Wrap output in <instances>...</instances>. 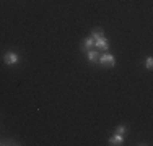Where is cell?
<instances>
[{"instance_id":"6da1fadb","label":"cell","mask_w":153,"mask_h":146,"mask_svg":"<svg viewBox=\"0 0 153 146\" xmlns=\"http://www.w3.org/2000/svg\"><path fill=\"white\" fill-rule=\"evenodd\" d=\"M98 62H100L101 65H103V67H114L116 65V57L112 55V54H108V52H104L103 55H101L100 58H98Z\"/></svg>"},{"instance_id":"7a4b0ae2","label":"cell","mask_w":153,"mask_h":146,"mask_svg":"<svg viewBox=\"0 0 153 146\" xmlns=\"http://www.w3.org/2000/svg\"><path fill=\"white\" fill-rule=\"evenodd\" d=\"M94 49L100 50V52H108L109 42H108L106 36H103V38H100V39H94Z\"/></svg>"},{"instance_id":"3957f363","label":"cell","mask_w":153,"mask_h":146,"mask_svg":"<svg viewBox=\"0 0 153 146\" xmlns=\"http://www.w3.org/2000/svg\"><path fill=\"white\" fill-rule=\"evenodd\" d=\"M3 62H5V65H16L18 62H20V57H18L16 52H7L5 55H3Z\"/></svg>"},{"instance_id":"277c9868","label":"cell","mask_w":153,"mask_h":146,"mask_svg":"<svg viewBox=\"0 0 153 146\" xmlns=\"http://www.w3.org/2000/svg\"><path fill=\"white\" fill-rule=\"evenodd\" d=\"M93 47H94V41L91 38L83 39V42H82V50H83V52H88V50L93 49Z\"/></svg>"},{"instance_id":"5b68a950","label":"cell","mask_w":153,"mask_h":146,"mask_svg":"<svg viewBox=\"0 0 153 146\" xmlns=\"http://www.w3.org/2000/svg\"><path fill=\"white\" fill-rule=\"evenodd\" d=\"M86 57H88V60H90V62L96 63L98 58H100V50H96V49H90L88 52H86Z\"/></svg>"},{"instance_id":"8992f818","label":"cell","mask_w":153,"mask_h":146,"mask_svg":"<svg viewBox=\"0 0 153 146\" xmlns=\"http://www.w3.org/2000/svg\"><path fill=\"white\" fill-rule=\"evenodd\" d=\"M109 145H111V146H121V145H124V136H122V135H119V133H116L114 136L109 140Z\"/></svg>"},{"instance_id":"52a82bcc","label":"cell","mask_w":153,"mask_h":146,"mask_svg":"<svg viewBox=\"0 0 153 146\" xmlns=\"http://www.w3.org/2000/svg\"><path fill=\"white\" fill-rule=\"evenodd\" d=\"M103 36H104V32L103 31H101V29H93V31H91V39H93V41H94V39H100V38H103Z\"/></svg>"},{"instance_id":"ba28073f","label":"cell","mask_w":153,"mask_h":146,"mask_svg":"<svg viewBox=\"0 0 153 146\" xmlns=\"http://www.w3.org/2000/svg\"><path fill=\"white\" fill-rule=\"evenodd\" d=\"M145 68H148V70L153 68V58L152 57H147V60H145Z\"/></svg>"},{"instance_id":"9c48e42d","label":"cell","mask_w":153,"mask_h":146,"mask_svg":"<svg viewBox=\"0 0 153 146\" xmlns=\"http://www.w3.org/2000/svg\"><path fill=\"white\" fill-rule=\"evenodd\" d=\"M126 131H127V127H126V125H119V127H116V133L124 135Z\"/></svg>"}]
</instances>
